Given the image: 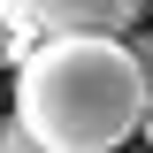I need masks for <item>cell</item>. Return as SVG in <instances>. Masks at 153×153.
<instances>
[{
    "instance_id": "obj_1",
    "label": "cell",
    "mask_w": 153,
    "mask_h": 153,
    "mask_svg": "<svg viewBox=\"0 0 153 153\" xmlns=\"http://www.w3.org/2000/svg\"><path fill=\"white\" fill-rule=\"evenodd\" d=\"M23 146L46 153H107L146 130V84H138L123 31H54L31 38L16 61V115Z\"/></svg>"
},
{
    "instance_id": "obj_2",
    "label": "cell",
    "mask_w": 153,
    "mask_h": 153,
    "mask_svg": "<svg viewBox=\"0 0 153 153\" xmlns=\"http://www.w3.org/2000/svg\"><path fill=\"white\" fill-rule=\"evenodd\" d=\"M0 16L23 38H54V31H130L146 16V0H0Z\"/></svg>"
},
{
    "instance_id": "obj_3",
    "label": "cell",
    "mask_w": 153,
    "mask_h": 153,
    "mask_svg": "<svg viewBox=\"0 0 153 153\" xmlns=\"http://www.w3.org/2000/svg\"><path fill=\"white\" fill-rule=\"evenodd\" d=\"M130 38V61H138V84H146V107H153V31H123Z\"/></svg>"
},
{
    "instance_id": "obj_4",
    "label": "cell",
    "mask_w": 153,
    "mask_h": 153,
    "mask_svg": "<svg viewBox=\"0 0 153 153\" xmlns=\"http://www.w3.org/2000/svg\"><path fill=\"white\" fill-rule=\"evenodd\" d=\"M23 46H31V38H23L8 16H0V69H16V61H23Z\"/></svg>"
},
{
    "instance_id": "obj_5",
    "label": "cell",
    "mask_w": 153,
    "mask_h": 153,
    "mask_svg": "<svg viewBox=\"0 0 153 153\" xmlns=\"http://www.w3.org/2000/svg\"><path fill=\"white\" fill-rule=\"evenodd\" d=\"M146 138H153V107H146Z\"/></svg>"
}]
</instances>
